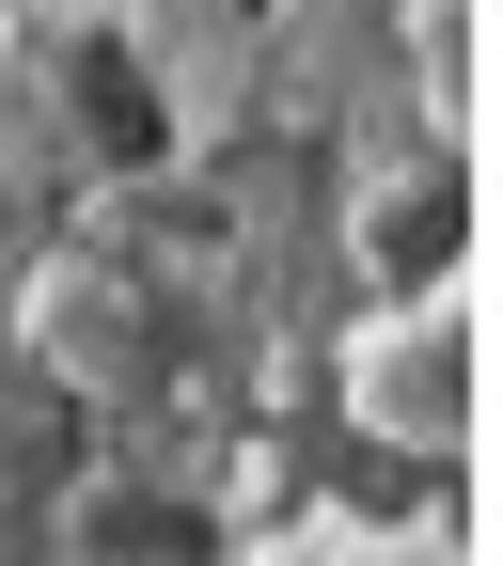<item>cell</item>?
Listing matches in <instances>:
<instances>
[{"instance_id":"4","label":"cell","mask_w":503,"mask_h":566,"mask_svg":"<svg viewBox=\"0 0 503 566\" xmlns=\"http://www.w3.org/2000/svg\"><path fill=\"white\" fill-rule=\"evenodd\" d=\"M346 566H457V551H441V535H363Z\"/></svg>"},{"instance_id":"3","label":"cell","mask_w":503,"mask_h":566,"mask_svg":"<svg viewBox=\"0 0 503 566\" xmlns=\"http://www.w3.org/2000/svg\"><path fill=\"white\" fill-rule=\"evenodd\" d=\"M80 566H221V520L158 488H80Z\"/></svg>"},{"instance_id":"1","label":"cell","mask_w":503,"mask_h":566,"mask_svg":"<svg viewBox=\"0 0 503 566\" xmlns=\"http://www.w3.org/2000/svg\"><path fill=\"white\" fill-rule=\"evenodd\" d=\"M346 409H363L394 457H457V441H472V409H488L472 283H425V300H394L363 346H346Z\"/></svg>"},{"instance_id":"2","label":"cell","mask_w":503,"mask_h":566,"mask_svg":"<svg viewBox=\"0 0 503 566\" xmlns=\"http://www.w3.org/2000/svg\"><path fill=\"white\" fill-rule=\"evenodd\" d=\"M32 346H48V378H126V346H142V300L111 268H48V300H32Z\"/></svg>"}]
</instances>
